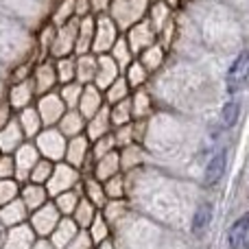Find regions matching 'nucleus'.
Returning <instances> with one entry per match:
<instances>
[{"instance_id": "1", "label": "nucleus", "mask_w": 249, "mask_h": 249, "mask_svg": "<svg viewBox=\"0 0 249 249\" xmlns=\"http://www.w3.org/2000/svg\"><path fill=\"white\" fill-rule=\"evenodd\" d=\"M249 83V51H241L234 64L230 66L228 77H225V88L230 94L241 92Z\"/></svg>"}, {"instance_id": "2", "label": "nucleus", "mask_w": 249, "mask_h": 249, "mask_svg": "<svg viewBox=\"0 0 249 249\" xmlns=\"http://www.w3.org/2000/svg\"><path fill=\"white\" fill-rule=\"evenodd\" d=\"M228 243H230V249H247V245H249V212L232 223V228H230V232H228Z\"/></svg>"}, {"instance_id": "3", "label": "nucleus", "mask_w": 249, "mask_h": 249, "mask_svg": "<svg viewBox=\"0 0 249 249\" xmlns=\"http://www.w3.org/2000/svg\"><path fill=\"white\" fill-rule=\"evenodd\" d=\"M225 164H228V155L225 153H219L210 160V164L206 166V175H203V184H206V188H212V186L219 184V179L225 173Z\"/></svg>"}, {"instance_id": "4", "label": "nucleus", "mask_w": 249, "mask_h": 249, "mask_svg": "<svg viewBox=\"0 0 249 249\" xmlns=\"http://www.w3.org/2000/svg\"><path fill=\"white\" fill-rule=\"evenodd\" d=\"M212 221V206L210 203H201L195 212V219H193V232L199 234L201 230L208 228V223Z\"/></svg>"}, {"instance_id": "5", "label": "nucleus", "mask_w": 249, "mask_h": 249, "mask_svg": "<svg viewBox=\"0 0 249 249\" xmlns=\"http://www.w3.org/2000/svg\"><path fill=\"white\" fill-rule=\"evenodd\" d=\"M238 114H241V105L236 101L225 103L223 109H221V123H223V127H234L238 121Z\"/></svg>"}]
</instances>
